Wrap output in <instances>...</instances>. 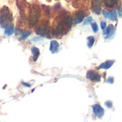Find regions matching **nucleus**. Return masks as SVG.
I'll return each instance as SVG.
<instances>
[{"label":"nucleus","instance_id":"5","mask_svg":"<svg viewBox=\"0 0 122 122\" xmlns=\"http://www.w3.org/2000/svg\"><path fill=\"white\" fill-rule=\"evenodd\" d=\"M86 77L88 79L94 82H99L101 80V75L95 70H89L86 74Z\"/></svg>","mask_w":122,"mask_h":122},{"label":"nucleus","instance_id":"18","mask_svg":"<svg viewBox=\"0 0 122 122\" xmlns=\"http://www.w3.org/2000/svg\"><path fill=\"white\" fill-rule=\"evenodd\" d=\"M31 34V32L29 31H23L21 34V37H20V40H25L26 39H27L29 37V36Z\"/></svg>","mask_w":122,"mask_h":122},{"label":"nucleus","instance_id":"20","mask_svg":"<svg viewBox=\"0 0 122 122\" xmlns=\"http://www.w3.org/2000/svg\"><path fill=\"white\" fill-rule=\"evenodd\" d=\"M93 21V19L92 16H89L87 19H86V20L84 21V25H86V24H89L90 23H92V21Z\"/></svg>","mask_w":122,"mask_h":122},{"label":"nucleus","instance_id":"12","mask_svg":"<svg viewBox=\"0 0 122 122\" xmlns=\"http://www.w3.org/2000/svg\"><path fill=\"white\" fill-rule=\"evenodd\" d=\"M104 4L107 9H112L118 4V0H104Z\"/></svg>","mask_w":122,"mask_h":122},{"label":"nucleus","instance_id":"1","mask_svg":"<svg viewBox=\"0 0 122 122\" xmlns=\"http://www.w3.org/2000/svg\"><path fill=\"white\" fill-rule=\"evenodd\" d=\"M73 24V19L70 15H63L58 23L54 26L52 34L56 36H62L66 34Z\"/></svg>","mask_w":122,"mask_h":122},{"label":"nucleus","instance_id":"7","mask_svg":"<svg viewBox=\"0 0 122 122\" xmlns=\"http://www.w3.org/2000/svg\"><path fill=\"white\" fill-rule=\"evenodd\" d=\"M86 16V12L83 11V10H80V11H76L74 14L75 23L76 24H80L81 22L83 21V20Z\"/></svg>","mask_w":122,"mask_h":122},{"label":"nucleus","instance_id":"2","mask_svg":"<svg viewBox=\"0 0 122 122\" xmlns=\"http://www.w3.org/2000/svg\"><path fill=\"white\" fill-rule=\"evenodd\" d=\"M41 15V9L40 6L36 4H34L30 9L29 13V25L30 26H34L36 25L38 23Z\"/></svg>","mask_w":122,"mask_h":122},{"label":"nucleus","instance_id":"26","mask_svg":"<svg viewBox=\"0 0 122 122\" xmlns=\"http://www.w3.org/2000/svg\"><path fill=\"white\" fill-rule=\"evenodd\" d=\"M67 1H69V0H67Z\"/></svg>","mask_w":122,"mask_h":122},{"label":"nucleus","instance_id":"3","mask_svg":"<svg viewBox=\"0 0 122 122\" xmlns=\"http://www.w3.org/2000/svg\"><path fill=\"white\" fill-rule=\"evenodd\" d=\"M0 14V24L1 26H6L9 22L12 21V14L7 6H4L1 9Z\"/></svg>","mask_w":122,"mask_h":122},{"label":"nucleus","instance_id":"15","mask_svg":"<svg viewBox=\"0 0 122 122\" xmlns=\"http://www.w3.org/2000/svg\"><path fill=\"white\" fill-rule=\"evenodd\" d=\"M31 54L33 55V61H36L38 59V58H39V56L40 55L39 49L37 47H36V46H33L31 48Z\"/></svg>","mask_w":122,"mask_h":122},{"label":"nucleus","instance_id":"10","mask_svg":"<svg viewBox=\"0 0 122 122\" xmlns=\"http://www.w3.org/2000/svg\"><path fill=\"white\" fill-rule=\"evenodd\" d=\"M93 110H94V113L95 114V115L97 116L98 117H102L104 115V109L99 104L94 105L93 106Z\"/></svg>","mask_w":122,"mask_h":122},{"label":"nucleus","instance_id":"13","mask_svg":"<svg viewBox=\"0 0 122 122\" xmlns=\"http://www.w3.org/2000/svg\"><path fill=\"white\" fill-rule=\"evenodd\" d=\"M14 32V27L12 24H9L6 26H5L4 28V34L7 36H11Z\"/></svg>","mask_w":122,"mask_h":122},{"label":"nucleus","instance_id":"4","mask_svg":"<svg viewBox=\"0 0 122 122\" xmlns=\"http://www.w3.org/2000/svg\"><path fill=\"white\" fill-rule=\"evenodd\" d=\"M35 32L41 36H46L50 32V26L47 20H44L41 22L40 25L36 28Z\"/></svg>","mask_w":122,"mask_h":122},{"label":"nucleus","instance_id":"23","mask_svg":"<svg viewBox=\"0 0 122 122\" xmlns=\"http://www.w3.org/2000/svg\"><path fill=\"white\" fill-rule=\"evenodd\" d=\"M118 12H119V15L122 16V6H120V7H119V9H118Z\"/></svg>","mask_w":122,"mask_h":122},{"label":"nucleus","instance_id":"8","mask_svg":"<svg viewBox=\"0 0 122 122\" xmlns=\"http://www.w3.org/2000/svg\"><path fill=\"white\" fill-rule=\"evenodd\" d=\"M89 4V0H74L73 6L75 8H83L87 7Z\"/></svg>","mask_w":122,"mask_h":122},{"label":"nucleus","instance_id":"24","mask_svg":"<svg viewBox=\"0 0 122 122\" xmlns=\"http://www.w3.org/2000/svg\"><path fill=\"white\" fill-rule=\"evenodd\" d=\"M22 84H24V85H25L26 86H29V87L30 86V85H29V84H26V83H22Z\"/></svg>","mask_w":122,"mask_h":122},{"label":"nucleus","instance_id":"17","mask_svg":"<svg viewBox=\"0 0 122 122\" xmlns=\"http://www.w3.org/2000/svg\"><path fill=\"white\" fill-rule=\"evenodd\" d=\"M87 40H88L87 45H88V46H89V48H91V47L94 45V44L95 38H94V36H89V37L87 38Z\"/></svg>","mask_w":122,"mask_h":122},{"label":"nucleus","instance_id":"25","mask_svg":"<svg viewBox=\"0 0 122 122\" xmlns=\"http://www.w3.org/2000/svg\"><path fill=\"white\" fill-rule=\"evenodd\" d=\"M47 1H51V0H47Z\"/></svg>","mask_w":122,"mask_h":122},{"label":"nucleus","instance_id":"16","mask_svg":"<svg viewBox=\"0 0 122 122\" xmlns=\"http://www.w3.org/2000/svg\"><path fill=\"white\" fill-rule=\"evenodd\" d=\"M108 19H111L112 21H117V11H114V10L109 11V17H108Z\"/></svg>","mask_w":122,"mask_h":122},{"label":"nucleus","instance_id":"21","mask_svg":"<svg viewBox=\"0 0 122 122\" xmlns=\"http://www.w3.org/2000/svg\"><path fill=\"white\" fill-rule=\"evenodd\" d=\"M106 27H107V23L106 21H102L101 22V28L102 30H105L106 29Z\"/></svg>","mask_w":122,"mask_h":122},{"label":"nucleus","instance_id":"14","mask_svg":"<svg viewBox=\"0 0 122 122\" xmlns=\"http://www.w3.org/2000/svg\"><path fill=\"white\" fill-rule=\"evenodd\" d=\"M114 63V61H107L106 62L102 63L98 66V69H109Z\"/></svg>","mask_w":122,"mask_h":122},{"label":"nucleus","instance_id":"11","mask_svg":"<svg viewBox=\"0 0 122 122\" xmlns=\"http://www.w3.org/2000/svg\"><path fill=\"white\" fill-rule=\"evenodd\" d=\"M59 44L58 43V41H56V40H53L50 42V48L49 50L52 54H55L59 50Z\"/></svg>","mask_w":122,"mask_h":122},{"label":"nucleus","instance_id":"6","mask_svg":"<svg viewBox=\"0 0 122 122\" xmlns=\"http://www.w3.org/2000/svg\"><path fill=\"white\" fill-rule=\"evenodd\" d=\"M102 0H92V9L96 14H99L102 10Z\"/></svg>","mask_w":122,"mask_h":122},{"label":"nucleus","instance_id":"22","mask_svg":"<svg viewBox=\"0 0 122 122\" xmlns=\"http://www.w3.org/2000/svg\"><path fill=\"white\" fill-rule=\"evenodd\" d=\"M41 39H42L41 37H40V36H36V37H34V38L32 39V41H34V42H36V41H40V40H41Z\"/></svg>","mask_w":122,"mask_h":122},{"label":"nucleus","instance_id":"19","mask_svg":"<svg viewBox=\"0 0 122 122\" xmlns=\"http://www.w3.org/2000/svg\"><path fill=\"white\" fill-rule=\"evenodd\" d=\"M92 29L94 31V33H97L98 31H99V27L97 24V23H92Z\"/></svg>","mask_w":122,"mask_h":122},{"label":"nucleus","instance_id":"9","mask_svg":"<svg viewBox=\"0 0 122 122\" xmlns=\"http://www.w3.org/2000/svg\"><path fill=\"white\" fill-rule=\"evenodd\" d=\"M115 31V29L114 28L113 24H109L107 28L106 29V31H104V36L105 39H109V37H111Z\"/></svg>","mask_w":122,"mask_h":122}]
</instances>
